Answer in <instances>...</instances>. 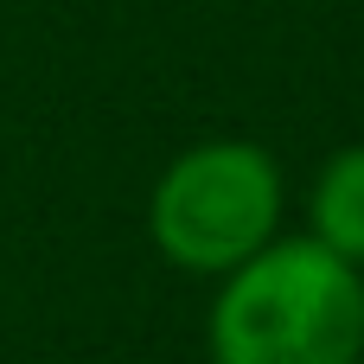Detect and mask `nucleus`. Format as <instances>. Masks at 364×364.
<instances>
[{
  "label": "nucleus",
  "instance_id": "1",
  "mask_svg": "<svg viewBox=\"0 0 364 364\" xmlns=\"http://www.w3.org/2000/svg\"><path fill=\"white\" fill-rule=\"evenodd\" d=\"M205 339L211 364H358L364 269L314 237H275L224 275Z\"/></svg>",
  "mask_w": 364,
  "mask_h": 364
},
{
  "label": "nucleus",
  "instance_id": "2",
  "mask_svg": "<svg viewBox=\"0 0 364 364\" xmlns=\"http://www.w3.org/2000/svg\"><path fill=\"white\" fill-rule=\"evenodd\" d=\"M154 250L192 275H230L282 237V173L256 141L186 147L147 198Z\"/></svg>",
  "mask_w": 364,
  "mask_h": 364
},
{
  "label": "nucleus",
  "instance_id": "3",
  "mask_svg": "<svg viewBox=\"0 0 364 364\" xmlns=\"http://www.w3.org/2000/svg\"><path fill=\"white\" fill-rule=\"evenodd\" d=\"M307 218H314V230H307L314 243H326L333 256H346L352 269H364V141L339 147L320 166Z\"/></svg>",
  "mask_w": 364,
  "mask_h": 364
}]
</instances>
